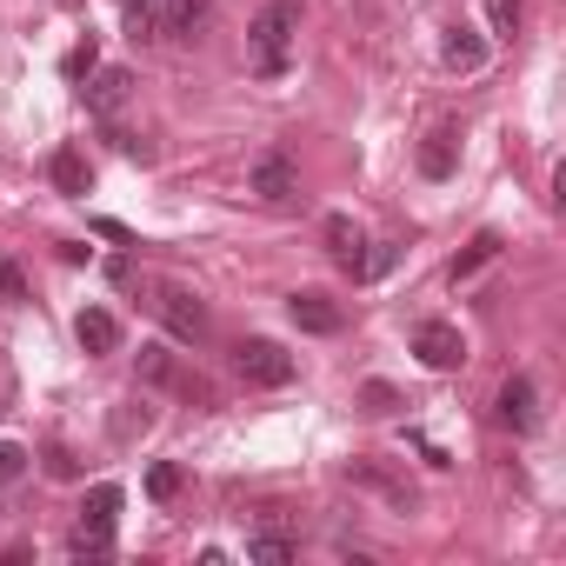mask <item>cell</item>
<instances>
[{
  "instance_id": "1",
  "label": "cell",
  "mask_w": 566,
  "mask_h": 566,
  "mask_svg": "<svg viewBox=\"0 0 566 566\" xmlns=\"http://www.w3.org/2000/svg\"><path fill=\"white\" fill-rule=\"evenodd\" d=\"M294 34H301V8H294V0H273V8L253 14V28H247V61H253L260 81H280V74H287Z\"/></svg>"
},
{
  "instance_id": "2",
  "label": "cell",
  "mask_w": 566,
  "mask_h": 566,
  "mask_svg": "<svg viewBox=\"0 0 566 566\" xmlns=\"http://www.w3.org/2000/svg\"><path fill=\"white\" fill-rule=\"evenodd\" d=\"M120 486L114 480H101V486H87V500H81V526L67 533V553L74 559H101L107 546H114V520H120Z\"/></svg>"
},
{
  "instance_id": "3",
  "label": "cell",
  "mask_w": 566,
  "mask_h": 566,
  "mask_svg": "<svg viewBox=\"0 0 566 566\" xmlns=\"http://www.w3.org/2000/svg\"><path fill=\"white\" fill-rule=\"evenodd\" d=\"M233 367H240L247 387H294V354L280 347V340H240Z\"/></svg>"
},
{
  "instance_id": "4",
  "label": "cell",
  "mask_w": 566,
  "mask_h": 566,
  "mask_svg": "<svg viewBox=\"0 0 566 566\" xmlns=\"http://www.w3.org/2000/svg\"><path fill=\"white\" fill-rule=\"evenodd\" d=\"M247 193H260L266 207H280V200H294L301 193V174H294V154L287 147H266L253 167H247Z\"/></svg>"
},
{
  "instance_id": "5",
  "label": "cell",
  "mask_w": 566,
  "mask_h": 566,
  "mask_svg": "<svg viewBox=\"0 0 566 566\" xmlns=\"http://www.w3.org/2000/svg\"><path fill=\"white\" fill-rule=\"evenodd\" d=\"M413 354H420L433 374H453V367L467 360V340H460V327H447V321H420V327H413Z\"/></svg>"
},
{
  "instance_id": "6",
  "label": "cell",
  "mask_w": 566,
  "mask_h": 566,
  "mask_svg": "<svg viewBox=\"0 0 566 566\" xmlns=\"http://www.w3.org/2000/svg\"><path fill=\"white\" fill-rule=\"evenodd\" d=\"M160 321L174 340H207V307L187 287H160Z\"/></svg>"
},
{
  "instance_id": "7",
  "label": "cell",
  "mask_w": 566,
  "mask_h": 566,
  "mask_svg": "<svg viewBox=\"0 0 566 566\" xmlns=\"http://www.w3.org/2000/svg\"><path fill=\"white\" fill-rule=\"evenodd\" d=\"M81 94H87V114H101V120H107V114H120V107H127V94H134V74H127V67H94Z\"/></svg>"
},
{
  "instance_id": "8",
  "label": "cell",
  "mask_w": 566,
  "mask_h": 566,
  "mask_svg": "<svg viewBox=\"0 0 566 566\" xmlns=\"http://www.w3.org/2000/svg\"><path fill=\"white\" fill-rule=\"evenodd\" d=\"M321 233H327V253L360 280V260H367V233H360V220H354V213H327Z\"/></svg>"
},
{
  "instance_id": "9",
  "label": "cell",
  "mask_w": 566,
  "mask_h": 566,
  "mask_svg": "<svg viewBox=\"0 0 566 566\" xmlns=\"http://www.w3.org/2000/svg\"><path fill=\"white\" fill-rule=\"evenodd\" d=\"M287 314H294V327H301V334H340V321H347V314H340V307H334L321 287H301V294H287Z\"/></svg>"
},
{
  "instance_id": "10",
  "label": "cell",
  "mask_w": 566,
  "mask_h": 566,
  "mask_svg": "<svg viewBox=\"0 0 566 566\" xmlns=\"http://www.w3.org/2000/svg\"><path fill=\"white\" fill-rule=\"evenodd\" d=\"M500 420H506L513 433H533V427H539V387H533L526 374H513V380L500 387Z\"/></svg>"
},
{
  "instance_id": "11",
  "label": "cell",
  "mask_w": 566,
  "mask_h": 566,
  "mask_svg": "<svg viewBox=\"0 0 566 566\" xmlns=\"http://www.w3.org/2000/svg\"><path fill=\"white\" fill-rule=\"evenodd\" d=\"M440 61H447L453 74H480V67H486V41H480L467 21H453L447 41H440Z\"/></svg>"
},
{
  "instance_id": "12",
  "label": "cell",
  "mask_w": 566,
  "mask_h": 566,
  "mask_svg": "<svg viewBox=\"0 0 566 566\" xmlns=\"http://www.w3.org/2000/svg\"><path fill=\"white\" fill-rule=\"evenodd\" d=\"M48 180H54L61 193H74V200H81V193L94 187V167H87V154H81V147H54V160H48Z\"/></svg>"
},
{
  "instance_id": "13",
  "label": "cell",
  "mask_w": 566,
  "mask_h": 566,
  "mask_svg": "<svg viewBox=\"0 0 566 566\" xmlns=\"http://www.w3.org/2000/svg\"><path fill=\"white\" fill-rule=\"evenodd\" d=\"M207 8H213V0H160V41H193Z\"/></svg>"
},
{
  "instance_id": "14",
  "label": "cell",
  "mask_w": 566,
  "mask_h": 566,
  "mask_svg": "<svg viewBox=\"0 0 566 566\" xmlns=\"http://www.w3.org/2000/svg\"><path fill=\"white\" fill-rule=\"evenodd\" d=\"M74 340H81L87 354H114V347H120V321H114L107 307H87V314L74 321Z\"/></svg>"
},
{
  "instance_id": "15",
  "label": "cell",
  "mask_w": 566,
  "mask_h": 566,
  "mask_svg": "<svg viewBox=\"0 0 566 566\" xmlns=\"http://www.w3.org/2000/svg\"><path fill=\"white\" fill-rule=\"evenodd\" d=\"M453 140H460L453 127H440V134L420 140V174H427V180H447V174H453Z\"/></svg>"
},
{
  "instance_id": "16",
  "label": "cell",
  "mask_w": 566,
  "mask_h": 566,
  "mask_svg": "<svg viewBox=\"0 0 566 566\" xmlns=\"http://www.w3.org/2000/svg\"><path fill=\"white\" fill-rule=\"evenodd\" d=\"M486 260H500V233H473V240H467V253L447 266V273H453V287H460V280H473Z\"/></svg>"
},
{
  "instance_id": "17",
  "label": "cell",
  "mask_w": 566,
  "mask_h": 566,
  "mask_svg": "<svg viewBox=\"0 0 566 566\" xmlns=\"http://www.w3.org/2000/svg\"><path fill=\"white\" fill-rule=\"evenodd\" d=\"M354 480L380 486V493H387V500H394L400 513H413V506H420V500H413V486H407V480H394V473H380V467H354Z\"/></svg>"
},
{
  "instance_id": "18",
  "label": "cell",
  "mask_w": 566,
  "mask_h": 566,
  "mask_svg": "<svg viewBox=\"0 0 566 566\" xmlns=\"http://www.w3.org/2000/svg\"><path fill=\"white\" fill-rule=\"evenodd\" d=\"M294 553H301V546H294L287 533H253V539H247V559H266V566H287Z\"/></svg>"
},
{
  "instance_id": "19",
  "label": "cell",
  "mask_w": 566,
  "mask_h": 566,
  "mask_svg": "<svg viewBox=\"0 0 566 566\" xmlns=\"http://www.w3.org/2000/svg\"><path fill=\"white\" fill-rule=\"evenodd\" d=\"M120 14H127V34L134 41H160V0H127Z\"/></svg>"
},
{
  "instance_id": "20",
  "label": "cell",
  "mask_w": 566,
  "mask_h": 566,
  "mask_svg": "<svg viewBox=\"0 0 566 566\" xmlns=\"http://www.w3.org/2000/svg\"><path fill=\"white\" fill-rule=\"evenodd\" d=\"M174 493H180V467H174V460H154V467H147V500L167 506Z\"/></svg>"
},
{
  "instance_id": "21",
  "label": "cell",
  "mask_w": 566,
  "mask_h": 566,
  "mask_svg": "<svg viewBox=\"0 0 566 566\" xmlns=\"http://www.w3.org/2000/svg\"><path fill=\"white\" fill-rule=\"evenodd\" d=\"M486 21H493V34H500V41H513V34H520V21H526V8H520V0H486Z\"/></svg>"
},
{
  "instance_id": "22",
  "label": "cell",
  "mask_w": 566,
  "mask_h": 566,
  "mask_svg": "<svg viewBox=\"0 0 566 566\" xmlns=\"http://www.w3.org/2000/svg\"><path fill=\"white\" fill-rule=\"evenodd\" d=\"M94 67H101V48H94V34H87V41H81V48L61 61V74H67V81H87Z\"/></svg>"
},
{
  "instance_id": "23",
  "label": "cell",
  "mask_w": 566,
  "mask_h": 566,
  "mask_svg": "<svg viewBox=\"0 0 566 566\" xmlns=\"http://www.w3.org/2000/svg\"><path fill=\"white\" fill-rule=\"evenodd\" d=\"M28 473V447H14V440H0V486H14Z\"/></svg>"
},
{
  "instance_id": "24",
  "label": "cell",
  "mask_w": 566,
  "mask_h": 566,
  "mask_svg": "<svg viewBox=\"0 0 566 566\" xmlns=\"http://www.w3.org/2000/svg\"><path fill=\"white\" fill-rule=\"evenodd\" d=\"M360 407H367V413H394V407H400V394H394L387 380H367V387H360Z\"/></svg>"
},
{
  "instance_id": "25",
  "label": "cell",
  "mask_w": 566,
  "mask_h": 566,
  "mask_svg": "<svg viewBox=\"0 0 566 566\" xmlns=\"http://www.w3.org/2000/svg\"><path fill=\"white\" fill-rule=\"evenodd\" d=\"M0 294H8V301H28V280H21L14 260H0Z\"/></svg>"
},
{
  "instance_id": "26",
  "label": "cell",
  "mask_w": 566,
  "mask_h": 566,
  "mask_svg": "<svg viewBox=\"0 0 566 566\" xmlns=\"http://www.w3.org/2000/svg\"><path fill=\"white\" fill-rule=\"evenodd\" d=\"M140 374H147V380H167V374H174V360H167L160 347H140Z\"/></svg>"
},
{
  "instance_id": "27",
  "label": "cell",
  "mask_w": 566,
  "mask_h": 566,
  "mask_svg": "<svg viewBox=\"0 0 566 566\" xmlns=\"http://www.w3.org/2000/svg\"><path fill=\"white\" fill-rule=\"evenodd\" d=\"M48 473H54V480H74V473H81V460H74L67 447H54V453H48Z\"/></svg>"
},
{
  "instance_id": "28",
  "label": "cell",
  "mask_w": 566,
  "mask_h": 566,
  "mask_svg": "<svg viewBox=\"0 0 566 566\" xmlns=\"http://www.w3.org/2000/svg\"><path fill=\"white\" fill-rule=\"evenodd\" d=\"M67 8H74V0H67Z\"/></svg>"
}]
</instances>
